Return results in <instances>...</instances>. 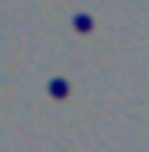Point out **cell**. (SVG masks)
I'll return each mask as SVG.
<instances>
[{
    "mask_svg": "<svg viewBox=\"0 0 149 152\" xmlns=\"http://www.w3.org/2000/svg\"><path fill=\"white\" fill-rule=\"evenodd\" d=\"M53 94H58V96L64 94V82H56V85H53Z\"/></svg>",
    "mask_w": 149,
    "mask_h": 152,
    "instance_id": "cell-2",
    "label": "cell"
},
{
    "mask_svg": "<svg viewBox=\"0 0 149 152\" xmlns=\"http://www.w3.org/2000/svg\"><path fill=\"white\" fill-rule=\"evenodd\" d=\"M76 26H79V29H82V32H85V29H88V26H91V20H88V18H76Z\"/></svg>",
    "mask_w": 149,
    "mask_h": 152,
    "instance_id": "cell-1",
    "label": "cell"
}]
</instances>
